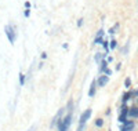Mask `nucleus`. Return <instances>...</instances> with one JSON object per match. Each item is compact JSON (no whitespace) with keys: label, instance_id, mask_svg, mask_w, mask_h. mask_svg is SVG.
Here are the masks:
<instances>
[{"label":"nucleus","instance_id":"nucleus-5","mask_svg":"<svg viewBox=\"0 0 138 131\" xmlns=\"http://www.w3.org/2000/svg\"><path fill=\"white\" fill-rule=\"evenodd\" d=\"M133 128H134V123H133V122H130V120H127V122L124 123L123 126H122L120 131H131Z\"/></svg>","mask_w":138,"mask_h":131},{"label":"nucleus","instance_id":"nucleus-17","mask_svg":"<svg viewBox=\"0 0 138 131\" xmlns=\"http://www.w3.org/2000/svg\"><path fill=\"white\" fill-rule=\"evenodd\" d=\"M117 26H119V25H115L113 28H111V29H109V33H111V35H113V33H115V30L117 29Z\"/></svg>","mask_w":138,"mask_h":131},{"label":"nucleus","instance_id":"nucleus-20","mask_svg":"<svg viewBox=\"0 0 138 131\" xmlns=\"http://www.w3.org/2000/svg\"><path fill=\"white\" fill-rule=\"evenodd\" d=\"M30 15V11H29V8H26L25 10V17H29Z\"/></svg>","mask_w":138,"mask_h":131},{"label":"nucleus","instance_id":"nucleus-13","mask_svg":"<svg viewBox=\"0 0 138 131\" xmlns=\"http://www.w3.org/2000/svg\"><path fill=\"white\" fill-rule=\"evenodd\" d=\"M102 46H104V48H105V55L108 54V48H109V44H108V42L106 40H104V43H102Z\"/></svg>","mask_w":138,"mask_h":131},{"label":"nucleus","instance_id":"nucleus-24","mask_svg":"<svg viewBox=\"0 0 138 131\" xmlns=\"http://www.w3.org/2000/svg\"><path fill=\"white\" fill-rule=\"evenodd\" d=\"M134 95H137V97H138V90H137V91L134 92Z\"/></svg>","mask_w":138,"mask_h":131},{"label":"nucleus","instance_id":"nucleus-22","mask_svg":"<svg viewBox=\"0 0 138 131\" xmlns=\"http://www.w3.org/2000/svg\"><path fill=\"white\" fill-rule=\"evenodd\" d=\"M81 24H83V18H80L77 21V26H81Z\"/></svg>","mask_w":138,"mask_h":131},{"label":"nucleus","instance_id":"nucleus-1","mask_svg":"<svg viewBox=\"0 0 138 131\" xmlns=\"http://www.w3.org/2000/svg\"><path fill=\"white\" fill-rule=\"evenodd\" d=\"M70 123H72V113H70V110H69L68 113H66V116L58 122V128H60V131H68Z\"/></svg>","mask_w":138,"mask_h":131},{"label":"nucleus","instance_id":"nucleus-21","mask_svg":"<svg viewBox=\"0 0 138 131\" xmlns=\"http://www.w3.org/2000/svg\"><path fill=\"white\" fill-rule=\"evenodd\" d=\"M127 51H129V43L126 44V47H124V50H123V54H126Z\"/></svg>","mask_w":138,"mask_h":131},{"label":"nucleus","instance_id":"nucleus-14","mask_svg":"<svg viewBox=\"0 0 138 131\" xmlns=\"http://www.w3.org/2000/svg\"><path fill=\"white\" fill-rule=\"evenodd\" d=\"M124 86H126V87H130V86H131V79H130V77H127L126 80H124Z\"/></svg>","mask_w":138,"mask_h":131},{"label":"nucleus","instance_id":"nucleus-11","mask_svg":"<svg viewBox=\"0 0 138 131\" xmlns=\"http://www.w3.org/2000/svg\"><path fill=\"white\" fill-rule=\"evenodd\" d=\"M25 79H26V76H25V74H19V84H21V86H24L25 84Z\"/></svg>","mask_w":138,"mask_h":131},{"label":"nucleus","instance_id":"nucleus-18","mask_svg":"<svg viewBox=\"0 0 138 131\" xmlns=\"http://www.w3.org/2000/svg\"><path fill=\"white\" fill-rule=\"evenodd\" d=\"M116 46H117L116 40H112V42H111V48H116Z\"/></svg>","mask_w":138,"mask_h":131},{"label":"nucleus","instance_id":"nucleus-23","mask_svg":"<svg viewBox=\"0 0 138 131\" xmlns=\"http://www.w3.org/2000/svg\"><path fill=\"white\" fill-rule=\"evenodd\" d=\"M25 7H26V8H30V3H29V1H25Z\"/></svg>","mask_w":138,"mask_h":131},{"label":"nucleus","instance_id":"nucleus-15","mask_svg":"<svg viewBox=\"0 0 138 131\" xmlns=\"http://www.w3.org/2000/svg\"><path fill=\"white\" fill-rule=\"evenodd\" d=\"M101 57H102V55H101V54H95V57H94V60H95V62H99V61H101Z\"/></svg>","mask_w":138,"mask_h":131},{"label":"nucleus","instance_id":"nucleus-7","mask_svg":"<svg viewBox=\"0 0 138 131\" xmlns=\"http://www.w3.org/2000/svg\"><path fill=\"white\" fill-rule=\"evenodd\" d=\"M102 35H104V30H98V33H97L95 39H94V44H99V43H104V40H102Z\"/></svg>","mask_w":138,"mask_h":131},{"label":"nucleus","instance_id":"nucleus-4","mask_svg":"<svg viewBox=\"0 0 138 131\" xmlns=\"http://www.w3.org/2000/svg\"><path fill=\"white\" fill-rule=\"evenodd\" d=\"M97 86H98V84H97V81H95V80L91 81V84H90V90H88V97H90V98H93V97L95 95V92H97Z\"/></svg>","mask_w":138,"mask_h":131},{"label":"nucleus","instance_id":"nucleus-12","mask_svg":"<svg viewBox=\"0 0 138 131\" xmlns=\"http://www.w3.org/2000/svg\"><path fill=\"white\" fill-rule=\"evenodd\" d=\"M95 126H97V127H102V126H104V120H102V119H97L95 120Z\"/></svg>","mask_w":138,"mask_h":131},{"label":"nucleus","instance_id":"nucleus-16","mask_svg":"<svg viewBox=\"0 0 138 131\" xmlns=\"http://www.w3.org/2000/svg\"><path fill=\"white\" fill-rule=\"evenodd\" d=\"M130 97H131V94H130V92L124 94V97H123V101H124V102H126V101H129V99H130Z\"/></svg>","mask_w":138,"mask_h":131},{"label":"nucleus","instance_id":"nucleus-6","mask_svg":"<svg viewBox=\"0 0 138 131\" xmlns=\"http://www.w3.org/2000/svg\"><path fill=\"white\" fill-rule=\"evenodd\" d=\"M108 81H109V76H101V77H99V80L97 81V84H98L99 87H104L105 86V84H108Z\"/></svg>","mask_w":138,"mask_h":131},{"label":"nucleus","instance_id":"nucleus-19","mask_svg":"<svg viewBox=\"0 0 138 131\" xmlns=\"http://www.w3.org/2000/svg\"><path fill=\"white\" fill-rule=\"evenodd\" d=\"M104 72H105V74H106V76H109V74L112 73V70H111V69H108V68H106V69H105V70H104Z\"/></svg>","mask_w":138,"mask_h":131},{"label":"nucleus","instance_id":"nucleus-10","mask_svg":"<svg viewBox=\"0 0 138 131\" xmlns=\"http://www.w3.org/2000/svg\"><path fill=\"white\" fill-rule=\"evenodd\" d=\"M119 122H122V123H126V122H127V115L120 113V116H119Z\"/></svg>","mask_w":138,"mask_h":131},{"label":"nucleus","instance_id":"nucleus-8","mask_svg":"<svg viewBox=\"0 0 138 131\" xmlns=\"http://www.w3.org/2000/svg\"><path fill=\"white\" fill-rule=\"evenodd\" d=\"M129 116H131V117H138V108H130Z\"/></svg>","mask_w":138,"mask_h":131},{"label":"nucleus","instance_id":"nucleus-3","mask_svg":"<svg viewBox=\"0 0 138 131\" xmlns=\"http://www.w3.org/2000/svg\"><path fill=\"white\" fill-rule=\"evenodd\" d=\"M90 117H91V109H86L83 113H81V116H80V123H79V124H86V122H87Z\"/></svg>","mask_w":138,"mask_h":131},{"label":"nucleus","instance_id":"nucleus-9","mask_svg":"<svg viewBox=\"0 0 138 131\" xmlns=\"http://www.w3.org/2000/svg\"><path fill=\"white\" fill-rule=\"evenodd\" d=\"M106 68H108V62H106V61L104 60V61L101 62V66H99V70H101V72H104Z\"/></svg>","mask_w":138,"mask_h":131},{"label":"nucleus","instance_id":"nucleus-2","mask_svg":"<svg viewBox=\"0 0 138 131\" xmlns=\"http://www.w3.org/2000/svg\"><path fill=\"white\" fill-rule=\"evenodd\" d=\"M4 32H6V36H7V39H8V42L11 43V44H14L15 37H17V32L14 30V28H12L11 25H6V26H4Z\"/></svg>","mask_w":138,"mask_h":131},{"label":"nucleus","instance_id":"nucleus-25","mask_svg":"<svg viewBox=\"0 0 138 131\" xmlns=\"http://www.w3.org/2000/svg\"><path fill=\"white\" fill-rule=\"evenodd\" d=\"M28 131H33V127H30V128H29V130H28Z\"/></svg>","mask_w":138,"mask_h":131}]
</instances>
